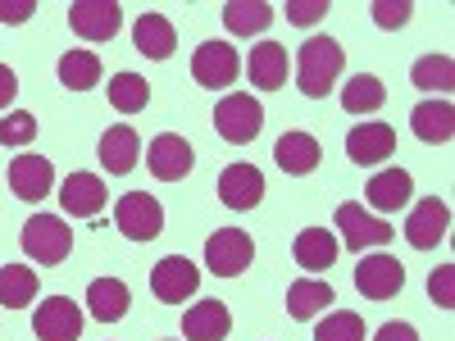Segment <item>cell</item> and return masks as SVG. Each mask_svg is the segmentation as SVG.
Instances as JSON below:
<instances>
[{
    "label": "cell",
    "mask_w": 455,
    "mask_h": 341,
    "mask_svg": "<svg viewBox=\"0 0 455 341\" xmlns=\"http://www.w3.org/2000/svg\"><path fill=\"white\" fill-rule=\"evenodd\" d=\"M315 341H364V319L351 314V310H332L315 328Z\"/></svg>",
    "instance_id": "obj_34"
},
{
    "label": "cell",
    "mask_w": 455,
    "mask_h": 341,
    "mask_svg": "<svg viewBox=\"0 0 455 341\" xmlns=\"http://www.w3.org/2000/svg\"><path fill=\"white\" fill-rule=\"evenodd\" d=\"M387 100V87L373 78V73H355V78L341 87V109L347 114H373V109H383Z\"/></svg>",
    "instance_id": "obj_29"
},
{
    "label": "cell",
    "mask_w": 455,
    "mask_h": 341,
    "mask_svg": "<svg viewBox=\"0 0 455 341\" xmlns=\"http://www.w3.org/2000/svg\"><path fill=\"white\" fill-rule=\"evenodd\" d=\"M355 287L369 300H392L405 287V264L392 255H360L355 264Z\"/></svg>",
    "instance_id": "obj_9"
},
{
    "label": "cell",
    "mask_w": 455,
    "mask_h": 341,
    "mask_svg": "<svg viewBox=\"0 0 455 341\" xmlns=\"http://www.w3.org/2000/svg\"><path fill=\"white\" fill-rule=\"evenodd\" d=\"M146 164H150V173H156L160 182H182L196 160H192V146H187L178 132H160L156 141H150V150H146Z\"/></svg>",
    "instance_id": "obj_14"
},
{
    "label": "cell",
    "mask_w": 455,
    "mask_h": 341,
    "mask_svg": "<svg viewBox=\"0 0 455 341\" xmlns=\"http://www.w3.org/2000/svg\"><path fill=\"white\" fill-rule=\"evenodd\" d=\"M32 332H36V341H78L83 337V310L73 305L68 296H51L46 305H36Z\"/></svg>",
    "instance_id": "obj_10"
},
{
    "label": "cell",
    "mask_w": 455,
    "mask_h": 341,
    "mask_svg": "<svg viewBox=\"0 0 455 341\" xmlns=\"http://www.w3.org/2000/svg\"><path fill=\"white\" fill-rule=\"evenodd\" d=\"M274 160H278V169H283V173L306 178V173H315V169H319L323 150H319V141H315L310 132H283V137H278V146H274Z\"/></svg>",
    "instance_id": "obj_18"
},
{
    "label": "cell",
    "mask_w": 455,
    "mask_h": 341,
    "mask_svg": "<svg viewBox=\"0 0 455 341\" xmlns=\"http://www.w3.org/2000/svg\"><path fill=\"white\" fill-rule=\"evenodd\" d=\"M237 73H242V59H237V51L228 46V42H205L196 55H192V78L201 83V87H233L237 83Z\"/></svg>",
    "instance_id": "obj_11"
},
{
    "label": "cell",
    "mask_w": 455,
    "mask_h": 341,
    "mask_svg": "<svg viewBox=\"0 0 455 341\" xmlns=\"http://www.w3.org/2000/svg\"><path fill=\"white\" fill-rule=\"evenodd\" d=\"M341 68H347V51H341L332 36H310V42L300 46V59H296V83L306 96L319 100L341 78Z\"/></svg>",
    "instance_id": "obj_1"
},
{
    "label": "cell",
    "mask_w": 455,
    "mask_h": 341,
    "mask_svg": "<svg viewBox=\"0 0 455 341\" xmlns=\"http://www.w3.org/2000/svg\"><path fill=\"white\" fill-rule=\"evenodd\" d=\"M214 128H219V137H223V141L246 146V141H255V137H259V128H264V105H259L255 96H246V91L223 96V100H219V109H214Z\"/></svg>",
    "instance_id": "obj_2"
},
{
    "label": "cell",
    "mask_w": 455,
    "mask_h": 341,
    "mask_svg": "<svg viewBox=\"0 0 455 341\" xmlns=\"http://www.w3.org/2000/svg\"><path fill=\"white\" fill-rule=\"evenodd\" d=\"M328 14V0H287V19L296 23V28H310V23H319Z\"/></svg>",
    "instance_id": "obj_38"
},
{
    "label": "cell",
    "mask_w": 455,
    "mask_h": 341,
    "mask_svg": "<svg viewBox=\"0 0 455 341\" xmlns=\"http://www.w3.org/2000/svg\"><path fill=\"white\" fill-rule=\"evenodd\" d=\"M114 223H119V233L132 237V242H156L164 233V210H160L156 196L128 192V196H119V205H114Z\"/></svg>",
    "instance_id": "obj_5"
},
{
    "label": "cell",
    "mask_w": 455,
    "mask_h": 341,
    "mask_svg": "<svg viewBox=\"0 0 455 341\" xmlns=\"http://www.w3.org/2000/svg\"><path fill=\"white\" fill-rule=\"evenodd\" d=\"M233 332V314H228L223 300H201L182 314V337L187 341H223Z\"/></svg>",
    "instance_id": "obj_19"
},
{
    "label": "cell",
    "mask_w": 455,
    "mask_h": 341,
    "mask_svg": "<svg viewBox=\"0 0 455 341\" xmlns=\"http://www.w3.org/2000/svg\"><path fill=\"white\" fill-rule=\"evenodd\" d=\"M246 73H251V87L259 91H278L287 83V51L278 42H259L246 59Z\"/></svg>",
    "instance_id": "obj_21"
},
{
    "label": "cell",
    "mask_w": 455,
    "mask_h": 341,
    "mask_svg": "<svg viewBox=\"0 0 455 341\" xmlns=\"http://www.w3.org/2000/svg\"><path fill=\"white\" fill-rule=\"evenodd\" d=\"M373 341H419V332H414L410 323H383L373 332Z\"/></svg>",
    "instance_id": "obj_40"
},
{
    "label": "cell",
    "mask_w": 455,
    "mask_h": 341,
    "mask_svg": "<svg viewBox=\"0 0 455 341\" xmlns=\"http://www.w3.org/2000/svg\"><path fill=\"white\" fill-rule=\"evenodd\" d=\"M36 123L32 114H23V109H14V114H5V119H0V146H28L32 137H36Z\"/></svg>",
    "instance_id": "obj_35"
},
{
    "label": "cell",
    "mask_w": 455,
    "mask_h": 341,
    "mask_svg": "<svg viewBox=\"0 0 455 341\" xmlns=\"http://www.w3.org/2000/svg\"><path fill=\"white\" fill-rule=\"evenodd\" d=\"M128 305H132V291H128V282H119V278H96V282L87 287V310H92V319H100V323H119V319L128 314Z\"/></svg>",
    "instance_id": "obj_20"
},
{
    "label": "cell",
    "mask_w": 455,
    "mask_h": 341,
    "mask_svg": "<svg viewBox=\"0 0 455 341\" xmlns=\"http://www.w3.org/2000/svg\"><path fill=\"white\" fill-rule=\"evenodd\" d=\"M396 150V132L392 123H355L347 132V155L364 169V164H378V160H392Z\"/></svg>",
    "instance_id": "obj_17"
},
{
    "label": "cell",
    "mask_w": 455,
    "mask_h": 341,
    "mask_svg": "<svg viewBox=\"0 0 455 341\" xmlns=\"http://www.w3.org/2000/svg\"><path fill=\"white\" fill-rule=\"evenodd\" d=\"M332 287L328 282H319V278H300V282H291V291H287V314L291 319H300V323H310L319 310H328L332 305Z\"/></svg>",
    "instance_id": "obj_27"
},
{
    "label": "cell",
    "mask_w": 455,
    "mask_h": 341,
    "mask_svg": "<svg viewBox=\"0 0 455 341\" xmlns=\"http://www.w3.org/2000/svg\"><path fill=\"white\" fill-rule=\"evenodd\" d=\"M410 128H414V137L428 141V146L451 141V137H455V109H451L446 100H424V105H414Z\"/></svg>",
    "instance_id": "obj_26"
},
{
    "label": "cell",
    "mask_w": 455,
    "mask_h": 341,
    "mask_svg": "<svg viewBox=\"0 0 455 341\" xmlns=\"http://www.w3.org/2000/svg\"><path fill=\"white\" fill-rule=\"evenodd\" d=\"M446 227H451L446 201L428 196V201H419V205L410 210V218H405V242H410L414 250H433V246L446 237Z\"/></svg>",
    "instance_id": "obj_13"
},
{
    "label": "cell",
    "mask_w": 455,
    "mask_h": 341,
    "mask_svg": "<svg viewBox=\"0 0 455 341\" xmlns=\"http://www.w3.org/2000/svg\"><path fill=\"white\" fill-rule=\"evenodd\" d=\"M428 296L437 300L442 310L455 305V264H442V269H433V278H428Z\"/></svg>",
    "instance_id": "obj_37"
},
{
    "label": "cell",
    "mask_w": 455,
    "mask_h": 341,
    "mask_svg": "<svg viewBox=\"0 0 455 341\" xmlns=\"http://www.w3.org/2000/svg\"><path fill=\"white\" fill-rule=\"evenodd\" d=\"M60 83L68 91H87L100 83V59L92 51H64L60 55Z\"/></svg>",
    "instance_id": "obj_31"
},
{
    "label": "cell",
    "mask_w": 455,
    "mask_h": 341,
    "mask_svg": "<svg viewBox=\"0 0 455 341\" xmlns=\"http://www.w3.org/2000/svg\"><path fill=\"white\" fill-rule=\"evenodd\" d=\"M119 23H124V10L114 0H73L68 5V28L83 42H114Z\"/></svg>",
    "instance_id": "obj_8"
},
{
    "label": "cell",
    "mask_w": 455,
    "mask_h": 341,
    "mask_svg": "<svg viewBox=\"0 0 455 341\" xmlns=\"http://www.w3.org/2000/svg\"><path fill=\"white\" fill-rule=\"evenodd\" d=\"M337 233H341V246L355 250V255H364L369 246H387V242L396 237L392 223L364 214V205H341V210H337Z\"/></svg>",
    "instance_id": "obj_6"
},
{
    "label": "cell",
    "mask_w": 455,
    "mask_h": 341,
    "mask_svg": "<svg viewBox=\"0 0 455 341\" xmlns=\"http://www.w3.org/2000/svg\"><path fill=\"white\" fill-rule=\"evenodd\" d=\"M223 23L233 36H255L274 23V10L264 5V0H228L223 5Z\"/></svg>",
    "instance_id": "obj_28"
},
{
    "label": "cell",
    "mask_w": 455,
    "mask_h": 341,
    "mask_svg": "<svg viewBox=\"0 0 455 341\" xmlns=\"http://www.w3.org/2000/svg\"><path fill=\"white\" fill-rule=\"evenodd\" d=\"M36 300V269H23V264H5L0 269V305L5 310H23Z\"/></svg>",
    "instance_id": "obj_30"
},
{
    "label": "cell",
    "mask_w": 455,
    "mask_h": 341,
    "mask_svg": "<svg viewBox=\"0 0 455 341\" xmlns=\"http://www.w3.org/2000/svg\"><path fill=\"white\" fill-rule=\"evenodd\" d=\"M19 242H23L28 259H36V264H64V259H68V250H73V233H68V223H64V218H55V214H36V218H28Z\"/></svg>",
    "instance_id": "obj_3"
},
{
    "label": "cell",
    "mask_w": 455,
    "mask_h": 341,
    "mask_svg": "<svg viewBox=\"0 0 455 341\" xmlns=\"http://www.w3.org/2000/svg\"><path fill=\"white\" fill-rule=\"evenodd\" d=\"M410 14H414L410 0H373V23L387 28V32H392V28H405Z\"/></svg>",
    "instance_id": "obj_36"
},
{
    "label": "cell",
    "mask_w": 455,
    "mask_h": 341,
    "mask_svg": "<svg viewBox=\"0 0 455 341\" xmlns=\"http://www.w3.org/2000/svg\"><path fill=\"white\" fill-rule=\"evenodd\" d=\"M255 259V242L251 233H242V227H219V233L205 242V264L214 278H237L251 269Z\"/></svg>",
    "instance_id": "obj_4"
},
{
    "label": "cell",
    "mask_w": 455,
    "mask_h": 341,
    "mask_svg": "<svg viewBox=\"0 0 455 341\" xmlns=\"http://www.w3.org/2000/svg\"><path fill=\"white\" fill-rule=\"evenodd\" d=\"M201 287V269L182 255H164L156 269H150V291H156L164 305H182L187 296H196Z\"/></svg>",
    "instance_id": "obj_7"
},
{
    "label": "cell",
    "mask_w": 455,
    "mask_h": 341,
    "mask_svg": "<svg viewBox=\"0 0 455 341\" xmlns=\"http://www.w3.org/2000/svg\"><path fill=\"white\" fill-rule=\"evenodd\" d=\"M337 250H341V246H337V237L328 233V227H306V233H296V246H291L296 264H300V269H310V274L332 269Z\"/></svg>",
    "instance_id": "obj_25"
},
{
    "label": "cell",
    "mask_w": 455,
    "mask_h": 341,
    "mask_svg": "<svg viewBox=\"0 0 455 341\" xmlns=\"http://www.w3.org/2000/svg\"><path fill=\"white\" fill-rule=\"evenodd\" d=\"M109 105L119 114H141L150 105V83L137 73H114L109 78Z\"/></svg>",
    "instance_id": "obj_32"
},
{
    "label": "cell",
    "mask_w": 455,
    "mask_h": 341,
    "mask_svg": "<svg viewBox=\"0 0 455 341\" xmlns=\"http://www.w3.org/2000/svg\"><path fill=\"white\" fill-rule=\"evenodd\" d=\"M14 96H19V78H14L10 64H0V109H10Z\"/></svg>",
    "instance_id": "obj_41"
},
{
    "label": "cell",
    "mask_w": 455,
    "mask_h": 341,
    "mask_svg": "<svg viewBox=\"0 0 455 341\" xmlns=\"http://www.w3.org/2000/svg\"><path fill=\"white\" fill-rule=\"evenodd\" d=\"M60 205L73 218H96L109 205V192H105L100 173H68L64 186H60Z\"/></svg>",
    "instance_id": "obj_12"
},
{
    "label": "cell",
    "mask_w": 455,
    "mask_h": 341,
    "mask_svg": "<svg viewBox=\"0 0 455 341\" xmlns=\"http://www.w3.org/2000/svg\"><path fill=\"white\" fill-rule=\"evenodd\" d=\"M137 155H141V137H137V128L114 123V128L100 137V164H105L109 173H132Z\"/></svg>",
    "instance_id": "obj_24"
},
{
    "label": "cell",
    "mask_w": 455,
    "mask_h": 341,
    "mask_svg": "<svg viewBox=\"0 0 455 341\" xmlns=\"http://www.w3.org/2000/svg\"><path fill=\"white\" fill-rule=\"evenodd\" d=\"M55 186V164L46 155H19L10 160V192L19 201H46Z\"/></svg>",
    "instance_id": "obj_16"
},
{
    "label": "cell",
    "mask_w": 455,
    "mask_h": 341,
    "mask_svg": "<svg viewBox=\"0 0 455 341\" xmlns=\"http://www.w3.org/2000/svg\"><path fill=\"white\" fill-rule=\"evenodd\" d=\"M369 205L373 210H383V214H392V210H401V205H410V196H414V178L405 173V169H383V173H373L369 178Z\"/></svg>",
    "instance_id": "obj_22"
},
{
    "label": "cell",
    "mask_w": 455,
    "mask_h": 341,
    "mask_svg": "<svg viewBox=\"0 0 455 341\" xmlns=\"http://www.w3.org/2000/svg\"><path fill=\"white\" fill-rule=\"evenodd\" d=\"M28 14H36V0H0V23H23Z\"/></svg>",
    "instance_id": "obj_39"
},
{
    "label": "cell",
    "mask_w": 455,
    "mask_h": 341,
    "mask_svg": "<svg viewBox=\"0 0 455 341\" xmlns=\"http://www.w3.org/2000/svg\"><path fill=\"white\" fill-rule=\"evenodd\" d=\"M132 46L146 55V59H169L173 46H178V32L164 14H141L137 28H132Z\"/></svg>",
    "instance_id": "obj_23"
},
{
    "label": "cell",
    "mask_w": 455,
    "mask_h": 341,
    "mask_svg": "<svg viewBox=\"0 0 455 341\" xmlns=\"http://www.w3.org/2000/svg\"><path fill=\"white\" fill-rule=\"evenodd\" d=\"M410 78L419 91H451L455 87V59L451 55H424V59H414Z\"/></svg>",
    "instance_id": "obj_33"
},
{
    "label": "cell",
    "mask_w": 455,
    "mask_h": 341,
    "mask_svg": "<svg viewBox=\"0 0 455 341\" xmlns=\"http://www.w3.org/2000/svg\"><path fill=\"white\" fill-rule=\"evenodd\" d=\"M219 201L228 210H255L264 201V173L255 164H228L219 173Z\"/></svg>",
    "instance_id": "obj_15"
}]
</instances>
